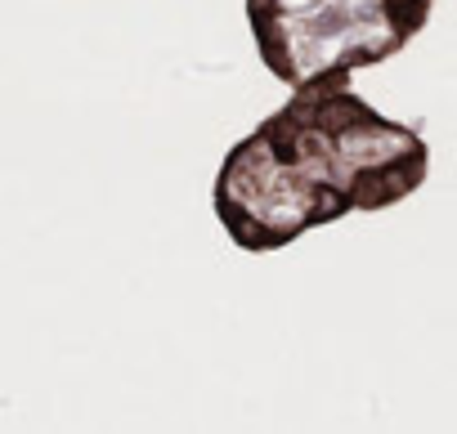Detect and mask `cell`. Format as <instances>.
<instances>
[{
    "mask_svg": "<svg viewBox=\"0 0 457 434\" xmlns=\"http://www.w3.org/2000/svg\"><path fill=\"white\" fill-rule=\"evenodd\" d=\"M426 139L372 112L350 77L292 90L215 179V215L238 247L274 251L350 210H386L421 188Z\"/></svg>",
    "mask_w": 457,
    "mask_h": 434,
    "instance_id": "6da1fadb",
    "label": "cell"
},
{
    "mask_svg": "<svg viewBox=\"0 0 457 434\" xmlns=\"http://www.w3.org/2000/svg\"><path fill=\"white\" fill-rule=\"evenodd\" d=\"M430 10L435 0H247L256 50L292 90L399 54Z\"/></svg>",
    "mask_w": 457,
    "mask_h": 434,
    "instance_id": "7a4b0ae2",
    "label": "cell"
}]
</instances>
